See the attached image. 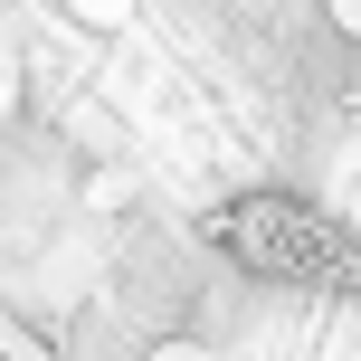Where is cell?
Listing matches in <instances>:
<instances>
[{
  "instance_id": "1",
  "label": "cell",
  "mask_w": 361,
  "mask_h": 361,
  "mask_svg": "<svg viewBox=\"0 0 361 361\" xmlns=\"http://www.w3.org/2000/svg\"><path fill=\"white\" fill-rule=\"evenodd\" d=\"M200 257L257 295L295 305H361V228L305 180H238L200 209Z\"/></svg>"
}]
</instances>
